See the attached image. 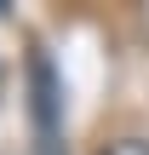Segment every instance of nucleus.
I'll list each match as a JSON object with an SVG mask.
<instances>
[{
    "label": "nucleus",
    "instance_id": "f03ea898",
    "mask_svg": "<svg viewBox=\"0 0 149 155\" xmlns=\"http://www.w3.org/2000/svg\"><path fill=\"white\" fill-rule=\"evenodd\" d=\"M103 155H149V138H115L103 144Z\"/></svg>",
    "mask_w": 149,
    "mask_h": 155
},
{
    "label": "nucleus",
    "instance_id": "f257e3e1",
    "mask_svg": "<svg viewBox=\"0 0 149 155\" xmlns=\"http://www.w3.org/2000/svg\"><path fill=\"white\" fill-rule=\"evenodd\" d=\"M29 115H34V138L40 155H57V132H63V81H57V63L52 52H29Z\"/></svg>",
    "mask_w": 149,
    "mask_h": 155
}]
</instances>
